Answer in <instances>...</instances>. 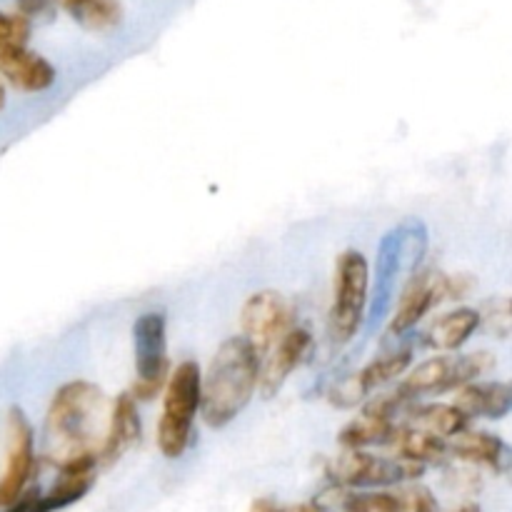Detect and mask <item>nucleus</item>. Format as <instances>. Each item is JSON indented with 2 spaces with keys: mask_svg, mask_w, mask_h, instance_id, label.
I'll use <instances>...</instances> for the list:
<instances>
[{
  "mask_svg": "<svg viewBox=\"0 0 512 512\" xmlns=\"http://www.w3.org/2000/svg\"><path fill=\"white\" fill-rule=\"evenodd\" d=\"M495 370V355L473 353V355H438L420 363L398 390L408 403L423 395H440L448 390H460L463 385L478 383Z\"/></svg>",
  "mask_w": 512,
  "mask_h": 512,
  "instance_id": "423d86ee",
  "label": "nucleus"
},
{
  "mask_svg": "<svg viewBox=\"0 0 512 512\" xmlns=\"http://www.w3.org/2000/svg\"><path fill=\"white\" fill-rule=\"evenodd\" d=\"M200 365L183 360L165 383L163 413L158 423V448L168 460H178L193 443L195 415L200 413Z\"/></svg>",
  "mask_w": 512,
  "mask_h": 512,
  "instance_id": "7ed1b4c3",
  "label": "nucleus"
},
{
  "mask_svg": "<svg viewBox=\"0 0 512 512\" xmlns=\"http://www.w3.org/2000/svg\"><path fill=\"white\" fill-rule=\"evenodd\" d=\"M480 328V315L475 308H458L435 320L428 330V345L438 350H460L475 330Z\"/></svg>",
  "mask_w": 512,
  "mask_h": 512,
  "instance_id": "dca6fc26",
  "label": "nucleus"
},
{
  "mask_svg": "<svg viewBox=\"0 0 512 512\" xmlns=\"http://www.w3.org/2000/svg\"><path fill=\"white\" fill-rule=\"evenodd\" d=\"M135 383L128 390L135 403H148L165 390L170 375L168 360V318L165 313L150 310L133 325Z\"/></svg>",
  "mask_w": 512,
  "mask_h": 512,
  "instance_id": "39448f33",
  "label": "nucleus"
},
{
  "mask_svg": "<svg viewBox=\"0 0 512 512\" xmlns=\"http://www.w3.org/2000/svg\"><path fill=\"white\" fill-rule=\"evenodd\" d=\"M450 512H483V510H480L478 503H463V505H458V508H453Z\"/></svg>",
  "mask_w": 512,
  "mask_h": 512,
  "instance_id": "2f4dec72",
  "label": "nucleus"
},
{
  "mask_svg": "<svg viewBox=\"0 0 512 512\" xmlns=\"http://www.w3.org/2000/svg\"><path fill=\"white\" fill-rule=\"evenodd\" d=\"M38 490H25L23 495H20L18 500H15L13 505H8V508H3V512H33V508H35V500H38Z\"/></svg>",
  "mask_w": 512,
  "mask_h": 512,
  "instance_id": "c85d7f7f",
  "label": "nucleus"
},
{
  "mask_svg": "<svg viewBox=\"0 0 512 512\" xmlns=\"http://www.w3.org/2000/svg\"><path fill=\"white\" fill-rule=\"evenodd\" d=\"M455 408L465 418H488L503 420L512 408V388L503 380H488V383H470L458 390Z\"/></svg>",
  "mask_w": 512,
  "mask_h": 512,
  "instance_id": "4468645a",
  "label": "nucleus"
},
{
  "mask_svg": "<svg viewBox=\"0 0 512 512\" xmlns=\"http://www.w3.org/2000/svg\"><path fill=\"white\" fill-rule=\"evenodd\" d=\"M35 433L28 415L20 408L8 410V458L0 475V508L13 505L28 490L35 475Z\"/></svg>",
  "mask_w": 512,
  "mask_h": 512,
  "instance_id": "6e6552de",
  "label": "nucleus"
},
{
  "mask_svg": "<svg viewBox=\"0 0 512 512\" xmlns=\"http://www.w3.org/2000/svg\"><path fill=\"white\" fill-rule=\"evenodd\" d=\"M410 363H413V350L403 348V350H398V353L383 355V358H378V360H373L370 365H365L360 373H355V380H358V385L363 388L365 398H368L375 388H380V385L400 378V375L410 368Z\"/></svg>",
  "mask_w": 512,
  "mask_h": 512,
  "instance_id": "4be33fe9",
  "label": "nucleus"
},
{
  "mask_svg": "<svg viewBox=\"0 0 512 512\" xmlns=\"http://www.w3.org/2000/svg\"><path fill=\"white\" fill-rule=\"evenodd\" d=\"M443 300H448V275L440 273V270H425V273L415 275L405 288L403 298H400L398 313L390 320V333H408Z\"/></svg>",
  "mask_w": 512,
  "mask_h": 512,
  "instance_id": "9b49d317",
  "label": "nucleus"
},
{
  "mask_svg": "<svg viewBox=\"0 0 512 512\" xmlns=\"http://www.w3.org/2000/svg\"><path fill=\"white\" fill-rule=\"evenodd\" d=\"M468 423L470 420L455 405L448 403H428L410 408V428L425 430V433H433L443 440L458 438L460 433L468 430Z\"/></svg>",
  "mask_w": 512,
  "mask_h": 512,
  "instance_id": "f3484780",
  "label": "nucleus"
},
{
  "mask_svg": "<svg viewBox=\"0 0 512 512\" xmlns=\"http://www.w3.org/2000/svg\"><path fill=\"white\" fill-rule=\"evenodd\" d=\"M95 483V470L85 473H58V483L45 495H38L33 512H58L68 505L78 503L90 493Z\"/></svg>",
  "mask_w": 512,
  "mask_h": 512,
  "instance_id": "aec40b11",
  "label": "nucleus"
},
{
  "mask_svg": "<svg viewBox=\"0 0 512 512\" xmlns=\"http://www.w3.org/2000/svg\"><path fill=\"white\" fill-rule=\"evenodd\" d=\"M5 103H8V95H5V85L3 80H0V110L5 108Z\"/></svg>",
  "mask_w": 512,
  "mask_h": 512,
  "instance_id": "473e14b6",
  "label": "nucleus"
},
{
  "mask_svg": "<svg viewBox=\"0 0 512 512\" xmlns=\"http://www.w3.org/2000/svg\"><path fill=\"white\" fill-rule=\"evenodd\" d=\"M30 23L23 15H10L0 10V48H15V45H28Z\"/></svg>",
  "mask_w": 512,
  "mask_h": 512,
  "instance_id": "a878e982",
  "label": "nucleus"
},
{
  "mask_svg": "<svg viewBox=\"0 0 512 512\" xmlns=\"http://www.w3.org/2000/svg\"><path fill=\"white\" fill-rule=\"evenodd\" d=\"M260 363L263 358L243 335L220 343L208 373L200 378V415L208 428H228L248 408L258 390Z\"/></svg>",
  "mask_w": 512,
  "mask_h": 512,
  "instance_id": "f03ea898",
  "label": "nucleus"
},
{
  "mask_svg": "<svg viewBox=\"0 0 512 512\" xmlns=\"http://www.w3.org/2000/svg\"><path fill=\"white\" fill-rule=\"evenodd\" d=\"M60 8L85 30H113L123 23V3L120 0H58Z\"/></svg>",
  "mask_w": 512,
  "mask_h": 512,
  "instance_id": "a211bd4d",
  "label": "nucleus"
},
{
  "mask_svg": "<svg viewBox=\"0 0 512 512\" xmlns=\"http://www.w3.org/2000/svg\"><path fill=\"white\" fill-rule=\"evenodd\" d=\"M313 350V335L305 328H290L273 348L265 353V363H260L258 388L263 398H275L288 383L290 375L305 363Z\"/></svg>",
  "mask_w": 512,
  "mask_h": 512,
  "instance_id": "9d476101",
  "label": "nucleus"
},
{
  "mask_svg": "<svg viewBox=\"0 0 512 512\" xmlns=\"http://www.w3.org/2000/svg\"><path fill=\"white\" fill-rule=\"evenodd\" d=\"M425 473V465L410 463L403 458H378L365 450H345L330 465V478L340 488H385L405 480H418Z\"/></svg>",
  "mask_w": 512,
  "mask_h": 512,
  "instance_id": "0eeeda50",
  "label": "nucleus"
},
{
  "mask_svg": "<svg viewBox=\"0 0 512 512\" xmlns=\"http://www.w3.org/2000/svg\"><path fill=\"white\" fill-rule=\"evenodd\" d=\"M395 512H440L438 498L425 485H408V488L393 490Z\"/></svg>",
  "mask_w": 512,
  "mask_h": 512,
  "instance_id": "5701e85b",
  "label": "nucleus"
},
{
  "mask_svg": "<svg viewBox=\"0 0 512 512\" xmlns=\"http://www.w3.org/2000/svg\"><path fill=\"white\" fill-rule=\"evenodd\" d=\"M398 450V458L410 460V463H420L428 468L430 463H440L448 455V440L438 438L433 433H425L418 428H398L393 443Z\"/></svg>",
  "mask_w": 512,
  "mask_h": 512,
  "instance_id": "6ab92c4d",
  "label": "nucleus"
},
{
  "mask_svg": "<svg viewBox=\"0 0 512 512\" xmlns=\"http://www.w3.org/2000/svg\"><path fill=\"white\" fill-rule=\"evenodd\" d=\"M370 265L360 250H345L335 265L333 305L328 315L330 345L343 348L358 335L368 305Z\"/></svg>",
  "mask_w": 512,
  "mask_h": 512,
  "instance_id": "20e7f679",
  "label": "nucleus"
},
{
  "mask_svg": "<svg viewBox=\"0 0 512 512\" xmlns=\"http://www.w3.org/2000/svg\"><path fill=\"white\" fill-rule=\"evenodd\" d=\"M15 8L18 15H23L25 20H50L55 18V8H58V0H15Z\"/></svg>",
  "mask_w": 512,
  "mask_h": 512,
  "instance_id": "bb28decb",
  "label": "nucleus"
},
{
  "mask_svg": "<svg viewBox=\"0 0 512 512\" xmlns=\"http://www.w3.org/2000/svg\"><path fill=\"white\" fill-rule=\"evenodd\" d=\"M250 512H278V505H275L270 498H260L250 505Z\"/></svg>",
  "mask_w": 512,
  "mask_h": 512,
  "instance_id": "7c9ffc66",
  "label": "nucleus"
},
{
  "mask_svg": "<svg viewBox=\"0 0 512 512\" xmlns=\"http://www.w3.org/2000/svg\"><path fill=\"white\" fill-rule=\"evenodd\" d=\"M448 455H455L463 463L485 465L493 468L495 473H503L508 468L510 450L498 435L483 433V430H465L458 438L448 440Z\"/></svg>",
  "mask_w": 512,
  "mask_h": 512,
  "instance_id": "2eb2a0df",
  "label": "nucleus"
},
{
  "mask_svg": "<svg viewBox=\"0 0 512 512\" xmlns=\"http://www.w3.org/2000/svg\"><path fill=\"white\" fill-rule=\"evenodd\" d=\"M480 325L490 330L495 338L505 340L510 335L512 318H510V300L508 298H493L478 310Z\"/></svg>",
  "mask_w": 512,
  "mask_h": 512,
  "instance_id": "b1692460",
  "label": "nucleus"
},
{
  "mask_svg": "<svg viewBox=\"0 0 512 512\" xmlns=\"http://www.w3.org/2000/svg\"><path fill=\"white\" fill-rule=\"evenodd\" d=\"M278 512H333L318 503H300V505H288V508H278Z\"/></svg>",
  "mask_w": 512,
  "mask_h": 512,
  "instance_id": "c756f323",
  "label": "nucleus"
},
{
  "mask_svg": "<svg viewBox=\"0 0 512 512\" xmlns=\"http://www.w3.org/2000/svg\"><path fill=\"white\" fill-rule=\"evenodd\" d=\"M140 435H143V423H140L138 403L130 398V393H120L110 403V418L103 445H100L98 465H110L123 458L133 445H138Z\"/></svg>",
  "mask_w": 512,
  "mask_h": 512,
  "instance_id": "f8f14e48",
  "label": "nucleus"
},
{
  "mask_svg": "<svg viewBox=\"0 0 512 512\" xmlns=\"http://www.w3.org/2000/svg\"><path fill=\"white\" fill-rule=\"evenodd\" d=\"M343 512H395V495L393 490L348 493L343 498Z\"/></svg>",
  "mask_w": 512,
  "mask_h": 512,
  "instance_id": "393cba45",
  "label": "nucleus"
},
{
  "mask_svg": "<svg viewBox=\"0 0 512 512\" xmlns=\"http://www.w3.org/2000/svg\"><path fill=\"white\" fill-rule=\"evenodd\" d=\"M108 418L110 403L98 385L88 380L60 385L45 410V458L58 473L95 470Z\"/></svg>",
  "mask_w": 512,
  "mask_h": 512,
  "instance_id": "f257e3e1",
  "label": "nucleus"
},
{
  "mask_svg": "<svg viewBox=\"0 0 512 512\" xmlns=\"http://www.w3.org/2000/svg\"><path fill=\"white\" fill-rule=\"evenodd\" d=\"M240 328H243V338L263 358L293 328V310H290L288 298L278 290L253 293L240 310Z\"/></svg>",
  "mask_w": 512,
  "mask_h": 512,
  "instance_id": "1a4fd4ad",
  "label": "nucleus"
},
{
  "mask_svg": "<svg viewBox=\"0 0 512 512\" xmlns=\"http://www.w3.org/2000/svg\"><path fill=\"white\" fill-rule=\"evenodd\" d=\"M398 425L390 420L373 418V415H360V418L350 420L343 430H340V445L345 450H365L370 445H390L393 443Z\"/></svg>",
  "mask_w": 512,
  "mask_h": 512,
  "instance_id": "412c9836",
  "label": "nucleus"
},
{
  "mask_svg": "<svg viewBox=\"0 0 512 512\" xmlns=\"http://www.w3.org/2000/svg\"><path fill=\"white\" fill-rule=\"evenodd\" d=\"M475 290L470 275H448V300H465Z\"/></svg>",
  "mask_w": 512,
  "mask_h": 512,
  "instance_id": "cd10ccee",
  "label": "nucleus"
},
{
  "mask_svg": "<svg viewBox=\"0 0 512 512\" xmlns=\"http://www.w3.org/2000/svg\"><path fill=\"white\" fill-rule=\"evenodd\" d=\"M0 75L23 93H45L55 85V68L28 45L0 48Z\"/></svg>",
  "mask_w": 512,
  "mask_h": 512,
  "instance_id": "ddd939ff",
  "label": "nucleus"
}]
</instances>
